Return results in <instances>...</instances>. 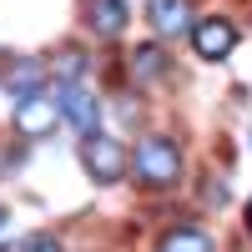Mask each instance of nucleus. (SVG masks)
Here are the masks:
<instances>
[{"label":"nucleus","mask_w":252,"mask_h":252,"mask_svg":"<svg viewBox=\"0 0 252 252\" xmlns=\"http://www.w3.org/2000/svg\"><path fill=\"white\" fill-rule=\"evenodd\" d=\"M86 20L101 40H116L126 31V0H86Z\"/></svg>","instance_id":"7"},{"label":"nucleus","mask_w":252,"mask_h":252,"mask_svg":"<svg viewBox=\"0 0 252 252\" xmlns=\"http://www.w3.org/2000/svg\"><path fill=\"white\" fill-rule=\"evenodd\" d=\"M81 161H86V172L96 177V182H121L126 177V146L116 141V136H101V131H91L86 141H81Z\"/></svg>","instance_id":"2"},{"label":"nucleus","mask_w":252,"mask_h":252,"mask_svg":"<svg viewBox=\"0 0 252 252\" xmlns=\"http://www.w3.org/2000/svg\"><path fill=\"white\" fill-rule=\"evenodd\" d=\"M247 227H252V207H247Z\"/></svg>","instance_id":"12"},{"label":"nucleus","mask_w":252,"mask_h":252,"mask_svg":"<svg viewBox=\"0 0 252 252\" xmlns=\"http://www.w3.org/2000/svg\"><path fill=\"white\" fill-rule=\"evenodd\" d=\"M0 227H5V212H0Z\"/></svg>","instance_id":"13"},{"label":"nucleus","mask_w":252,"mask_h":252,"mask_svg":"<svg viewBox=\"0 0 252 252\" xmlns=\"http://www.w3.org/2000/svg\"><path fill=\"white\" fill-rule=\"evenodd\" d=\"M20 252H61V242L46 237V232H35V237H26V247H20Z\"/></svg>","instance_id":"10"},{"label":"nucleus","mask_w":252,"mask_h":252,"mask_svg":"<svg viewBox=\"0 0 252 252\" xmlns=\"http://www.w3.org/2000/svg\"><path fill=\"white\" fill-rule=\"evenodd\" d=\"M161 252H212V237L202 227H177V232L161 237Z\"/></svg>","instance_id":"8"},{"label":"nucleus","mask_w":252,"mask_h":252,"mask_svg":"<svg viewBox=\"0 0 252 252\" xmlns=\"http://www.w3.org/2000/svg\"><path fill=\"white\" fill-rule=\"evenodd\" d=\"M131 66H136V76H141V81H152V76H161V71H166V56H161L157 46H141V51L131 56Z\"/></svg>","instance_id":"9"},{"label":"nucleus","mask_w":252,"mask_h":252,"mask_svg":"<svg viewBox=\"0 0 252 252\" xmlns=\"http://www.w3.org/2000/svg\"><path fill=\"white\" fill-rule=\"evenodd\" d=\"M76 71H81V56L76 51H61V81H76Z\"/></svg>","instance_id":"11"},{"label":"nucleus","mask_w":252,"mask_h":252,"mask_svg":"<svg viewBox=\"0 0 252 252\" xmlns=\"http://www.w3.org/2000/svg\"><path fill=\"white\" fill-rule=\"evenodd\" d=\"M146 20L157 35H187L192 31V0H146Z\"/></svg>","instance_id":"6"},{"label":"nucleus","mask_w":252,"mask_h":252,"mask_svg":"<svg viewBox=\"0 0 252 252\" xmlns=\"http://www.w3.org/2000/svg\"><path fill=\"white\" fill-rule=\"evenodd\" d=\"M192 46L202 61H222V56H232L237 46V31H232V20H222V15H207L192 26Z\"/></svg>","instance_id":"5"},{"label":"nucleus","mask_w":252,"mask_h":252,"mask_svg":"<svg viewBox=\"0 0 252 252\" xmlns=\"http://www.w3.org/2000/svg\"><path fill=\"white\" fill-rule=\"evenodd\" d=\"M56 101H61V116H66L81 136H91V131H96L101 106H96V96H91L86 86H76V81H61V86H56Z\"/></svg>","instance_id":"4"},{"label":"nucleus","mask_w":252,"mask_h":252,"mask_svg":"<svg viewBox=\"0 0 252 252\" xmlns=\"http://www.w3.org/2000/svg\"><path fill=\"white\" fill-rule=\"evenodd\" d=\"M56 121H61L56 91H31V96L15 101V131H20V136H51Z\"/></svg>","instance_id":"3"},{"label":"nucleus","mask_w":252,"mask_h":252,"mask_svg":"<svg viewBox=\"0 0 252 252\" xmlns=\"http://www.w3.org/2000/svg\"><path fill=\"white\" fill-rule=\"evenodd\" d=\"M131 166H136V182H146V187H177L182 182V152L172 136H141L131 152Z\"/></svg>","instance_id":"1"}]
</instances>
